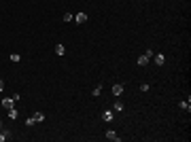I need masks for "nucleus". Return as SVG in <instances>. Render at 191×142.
Masks as SVG:
<instances>
[{
    "instance_id": "obj_7",
    "label": "nucleus",
    "mask_w": 191,
    "mask_h": 142,
    "mask_svg": "<svg viewBox=\"0 0 191 142\" xmlns=\"http://www.w3.org/2000/svg\"><path fill=\"white\" fill-rule=\"evenodd\" d=\"M32 119H34V123H40V121H45V114H43V112H34Z\"/></svg>"
},
{
    "instance_id": "obj_12",
    "label": "nucleus",
    "mask_w": 191,
    "mask_h": 142,
    "mask_svg": "<svg viewBox=\"0 0 191 142\" xmlns=\"http://www.w3.org/2000/svg\"><path fill=\"white\" fill-rule=\"evenodd\" d=\"M11 62H15V64L21 62V55H19V53H13V55H11Z\"/></svg>"
},
{
    "instance_id": "obj_4",
    "label": "nucleus",
    "mask_w": 191,
    "mask_h": 142,
    "mask_svg": "<svg viewBox=\"0 0 191 142\" xmlns=\"http://www.w3.org/2000/svg\"><path fill=\"white\" fill-rule=\"evenodd\" d=\"M155 64L157 66H163V64H166V55H163V53H155Z\"/></svg>"
},
{
    "instance_id": "obj_18",
    "label": "nucleus",
    "mask_w": 191,
    "mask_h": 142,
    "mask_svg": "<svg viewBox=\"0 0 191 142\" xmlns=\"http://www.w3.org/2000/svg\"><path fill=\"white\" fill-rule=\"evenodd\" d=\"M0 129H2V119H0Z\"/></svg>"
},
{
    "instance_id": "obj_11",
    "label": "nucleus",
    "mask_w": 191,
    "mask_h": 142,
    "mask_svg": "<svg viewBox=\"0 0 191 142\" xmlns=\"http://www.w3.org/2000/svg\"><path fill=\"white\" fill-rule=\"evenodd\" d=\"M113 110L121 112V110H123V102H115V104H113Z\"/></svg>"
},
{
    "instance_id": "obj_13",
    "label": "nucleus",
    "mask_w": 191,
    "mask_h": 142,
    "mask_svg": "<svg viewBox=\"0 0 191 142\" xmlns=\"http://www.w3.org/2000/svg\"><path fill=\"white\" fill-rule=\"evenodd\" d=\"M178 106H181L183 110H189V108H191V104H189V102H178Z\"/></svg>"
},
{
    "instance_id": "obj_8",
    "label": "nucleus",
    "mask_w": 191,
    "mask_h": 142,
    "mask_svg": "<svg viewBox=\"0 0 191 142\" xmlns=\"http://www.w3.org/2000/svg\"><path fill=\"white\" fill-rule=\"evenodd\" d=\"M113 94L115 96H121L123 94V85H113Z\"/></svg>"
},
{
    "instance_id": "obj_2",
    "label": "nucleus",
    "mask_w": 191,
    "mask_h": 142,
    "mask_svg": "<svg viewBox=\"0 0 191 142\" xmlns=\"http://www.w3.org/2000/svg\"><path fill=\"white\" fill-rule=\"evenodd\" d=\"M13 106H15L13 98H4V100H2V108H7V110H9V108H13Z\"/></svg>"
},
{
    "instance_id": "obj_14",
    "label": "nucleus",
    "mask_w": 191,
    "mask_h": 142,
    "mask_svg": "<svg viewBox=\"0 0 191 142\" xmlns=\"http://www.w3.org/2000/svg\"><path fill=\"white\" fill-rule=\"evenodd\" d=\"M62 19H64V21H66V24H68V21H74V15H70V13H66V15H64Z\"/></svg>"
},
{
    "instance_id": "obj_1",
    "label": "nucleus",
    "mask_w": 191,
    "mask_h": 142,
    "mask_svg": "<svg viewBox=\"0 0 191 142\" xmlns=\"http://www.w3.org/2000/svg\"><path fill=\"white\" fill-rule=\"evenodd\" d=\"M149 55H146V53H142V55H138V59H136V62H138V66H146V64H149Z\"/></svg>"
},
{
    "instance_id": "obj_17",
    "label": "nucleus",
    "mask_w": 191,
    "mask_h": 142,
    "mask_svg": "<svg viewBox=\"0 0 191 142\" xmlns=\"http://www.w3.org/2000/svg\"><path fill=\"white\" fill-rule=\"evenodd\" d=\"M2 89H4V81L0 79V91H2Z\"/></svg>"
},
{
    "instance_id": "obj_15",
    "label": "nucleus",
    "mask_w": 191,
    "mask_h": 142,
    "mask_svg": "<svg viewBox=\"0 0 191 142\" xmlns=\"http://www.w3.org/2000/svg\"><path fill=\"white\" fill-rule=\"evenodd\" d=\"M9 117L11 119H17V110H15V108H9Z\"/></svg>"
},
{
    "instance_id": "obj_16",
    "label": "nucleus",
    "mask_w": 191,
    "mask_h": 142,
    "mask_svg": "<svg viewBox=\"0 0 191 142\" xmlns=\"http://www.w3.org/2000/svg\"><path fill=\"white\" fill-rule=\"evenodd\" d=\"M91 94H94V96L98 98V96H100V94H102V85H98V87H96V89H94V91H91Z\"/></svg>"
},
{
    "instance_id": "obj_6",
    "label": "nucleus",
    "mask_w": 191,
    "mask_h": 142,
    "mask_svg": "<svg viewBox=\"0 0 191 142\" xmlns=\"http://www.w3.org/2000/svg\"><path fill=\"white\" fill-rule=\"evenodd\" d=\"M9 138H11L9 129H0V142H4V140H9Z\"/></svg>"
},
{
    "instance_id": "obj_5",
    "label": "nucleus",
    "mask_w": 191,
    "mask_h": 142,
    "mask_svg": "<svg viewBox=\"0 0 191 142\" xmlns=\"http://www.w3.org/2000/svg\"><path fill=\"white\" fill-rule=\"evenodd\" d=\"M74 21H76V24H85V21H87V15H85V13H76V15H74Z\"/></svg>"
},
{
    "instance_id": "obj_10",
    "label": "nucleus",
    "mask_w": 191,
    "mask_h": 142,
    "mask_svg": "<svg viewBox=\"0 0 191 142\" xmlns=\"http://www.w3.org/2000/svg\"><path fill=\"white\" fill-rule=\"evenodd\" d=\"M55 53H57V55H64V53H66V49H64L62 42H59V45H55Z\"/></svg>"
},
{
    "instance_id": "obj_9",
    "label": "nucleus",
    "mask_w": 191,
    "mask_h": 142,
    "mask_svg": "<svg viewBox=\"0 0 191 142\" xmlns=\"http://www.w3.org/2000/svg\"><path fill=\"white\" fill-rule=\"evenodd\" d=\"M102 119H104L106 123H111V121H113V110H106L104 114H102Z\"/></svg>"
},
{
    "instance_id": "obj_3",
    "label": "nucleus",
    "mask_w": 191,
    "mask_h": 142,
    "mask_svg": "<svg viewBox=\"0 0 191 142\" xmlns=\"http://www.w3.org/2000/svg\"><path fill=\"white\" fill-rule=\"evenodd\" d=\"M104 136H106V140H113V142H119V136H117V132H113V129H108V132H106Z\"/></svg>"
}]
</instances>
